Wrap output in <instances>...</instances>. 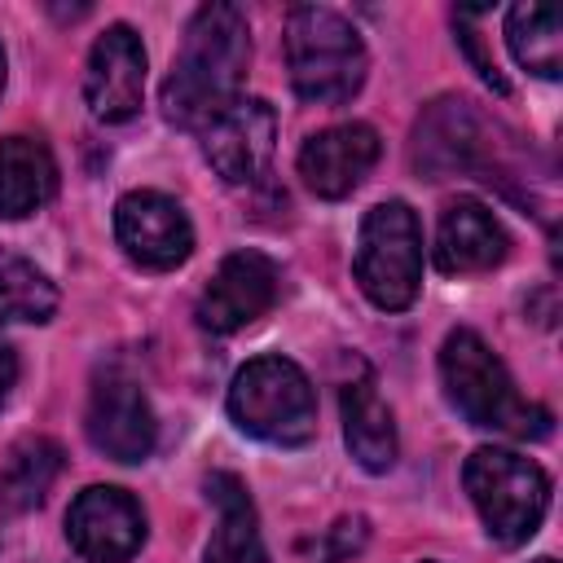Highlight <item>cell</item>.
<instances>
[{"instance_id":"obj_1","label":"cell","mask_w":563,"mask_h":563,"mask_svg":"<svg viewBox=\"0 0 563 563\" xmlns=\"http://www.w3.org/2000/svg\"><path fill=\"white\" fill-rule=\"evenodd\" d=\"M251 66V26L238 4H202L163 84V114L176 128H207L242 97Z\"/></svg>"},{"instance_id":"obj_2","label":"cell","mask_w":563,"mask_h":563,"mask_svg":"<svg viewBox=\"0 0 563 563\" xmlns=\"http://www.w3.org/2000/svg\"><path fill=\"white\" fill-rule=\"evenodd\" d=\"M440 383L449 405L479 431H497L510 440H545L554 413L528 396H519L501 356L466 325L449 330L440 343Z\"/></svg>"},{"instance_id":"obj_3","label":"cell","mask_w":563,"mask_h":563,"mask_svg":"<svg viewBox=\"0 0 563 563\" xmlns=\"http://www.w3.org/2000/svg\"><path fill=\"white\" fill-rule=\"evenodd\" d=\"M286 70L299 101L343 106L361 92L369 53L343 13L325 4H295L286 13Z\"/></svg>"},{"instance_id":"obj_4","label":"cell","mask_w":563,"mask_h":563,"mask_svg":"<svg viewBox=\"0 0 563 563\" xmlns=\"http://www.w3.org/2000/svg\"><path fill=\"white\" fill-rule=\"evenodd\" d=\"M229 418L264 444H308L317 435V391L290 356H255L233 374Z\"/></svg>"},{"instance_id":"obj_5","label":"cell","mask_w":563,"mask_h":563,"mask_svg":"<svg viewBox=\"0 0 563 563\" xmlns=\"http://www.w3.org/2000/svg\"><path fill=\"white\" fill-rule=\"evenodd\" d=\"M462 484L488 537L501 545L528 541L550 510V475L515 449H497V444L475 449L462 466Z\"/></svg>"},{"instance_id":"obj_6","label":"cell","mask_w":563,"mask_h":563,"mask_svg":"<svg viewBox=\"0 0 563 563\" xmlns=\"http://www.w3.org/2000/svg\"><path fill=\"white\" fill-rule=\"evenodd\" d=\"M356 286L383 312H400L422 290V224L409 202L391 198L365 211L356 255H352Z\"/></svg>"},{"instance_id":"obj_7","label":"cell","mask_w":563,"mask_h":563,"mask_svg":"<svg viewBox=\"0 0 563 563\" xmlns=\"http://www.w3.org/2000/svg\"><path fill=\"white\" fill-rule=\"evenodd\" d=\"M84 431H88L92 449L114 462H145L158 440L154 409H150L141 383L123 369H101L92 378Z\"/></svg>"},{"instance_id":"obj_8","label":"cell","mask_w":563,"mask_h":563,"mask_svg":"<svg viewBox=\"0 0 563 563\" xmlns=\"http://www.w3.org/2000/svg\"><path fill=\"white\" fill-rule=\"evenodd\" d=\"M114 238L123 255L150 273H167L194 255V224L185 207L158 189L123 194L114 207Z\"/></svg>"},{"instance_id":"obj_9","label":"cell","mask_w":563,"mask_h":563,"mask_svg":"<svg viewBox=\"0 0 563 563\" xmlns=\"http://www.w3.org/2000/svg\"><path fill=\"white\" fill-rule=\"evenodd\" d=\"M277 145V114L264 97H238L202 128V154L224 185H251L268 172Z\"/></svg>"},{"instance_id":"obj_10","label":"cell","mask_w":563,"mask_h":563,"mask_svg":"<svg viewBox=\"0 0 563 563\" xmlns=\"http://www.w3.org/2000/svg\"><path fill=\"white\" fill-rule=\"evenodd\" d=\"M66 541L88 563H128L145 541V515L132 493L92 484L66 510Z\"/></svg>"},{"instance_id":"obj_11","label":"cell","mask_w":563,"mask_h":563,"mask_svg":"<svg viewBox=\"0 0 563 563\" xmlns=\"http://www.w3.org/2000/svg\"><path fill=\"white\" fill-rule=\"evenodd\" d=\"M145 97V44L128 22L97 35L84 70V101L101 123H128Z\"/></svg>"},{"instance_id":"obj_12","label":"cell","mask_w":563,"mask_h":563,"mask_svg":"<svg viewBox=\"0 0 563 563\" xmlns=\"http://www.w3.org/2000/svg\"><path fill=\"white\" fill-rule=\"evenodd\" d=\"M277 264L260 251H233L211 273L202 299H198V325L211 334H233L251 321H260L277 303Z\"/></svg>"},{"instance_id":"obj_13","label":"cell","mask_w":563,"mask_h":563,"mask_svg":"<svg viewBox=\"0 0 563 563\" xmlns=\"http://www.w3.org/2000/svg\"><path fill=\"white\" fill-rule=\"evenodd\" d=\"M383 141L369 123H334L303 141L299 176L317 198H347L378 163Z\"/></svg>"},{"instance_id":"obj_14","label":"cell","mask_w":563,"mask_h":563,"mask_svg":"<svg viewBox=\"0 0 563 563\" xmlns=\"http://www.w3.org/2000/svg\"><path fill=\"white\" fill-rule=\"evenodd\" d=\"M479 150H484V123H479V114L466 97H440L413 123L409 158L427 180L475 167Z\"/></svg>"},{"instance_id":"obj_15","label":"cell","mask_w":563,"mask_h":563,"mask_svg":"<svg viewBox=\"0 0 563 563\" xmlns=\"http://www.w3.org/2000/svg\"><path fill=\"white\" fill-rule=\"evenodd\" d=\"M510 251V238L501 229V220L475 202V198H457L444 207L440 216V229H435V264L440 273H488L506 260Z\"/></svg>"},{"instance_id":"obj_16","label":"cell","mask_w":563,"mask_h":563,"mask_svg":"<svg viewBox=\"0 0 563 563\" xmlns=\"http://www.w3.org/2000/svg\"><path fill=\"white\" fill-rule=\"evenodd\" d=\"M207 497L216 506V532L207 541L202 563H268L260 519H255V501H251L246 484L229 471H216L207 479Z\"/></svg>"},{"instance_id":"obj_17","label":"cell","mask_w":563,"mask_h":563,"mask_svg":"<svg viewBox=\"0 0 563 563\" xmlns=\"http://www.w3.org/2000/svg\"><path fill=\"white\" fill-rule=\"evenodd\" d=\"M339 409H343V440L352 449V457L383 475L396 466V422H391V409L383 405L378 387L369 374L343 383V396H339Z\"/></svg>"},{"instance_id":"obj_18","label":"cell","mask_w":563,"mask_h":563,"mask_svg":"<svg viewBox=\"0 0 563 563\" xmlns=\"http://www.w3.org/2000/svg\"><path fill=\"white\" fill-rule=\"evenodd\" d=\"M57 189V163L35 136L0 141V220H22L40 211Z\"/></svg>"},{"instance_id":"obj_19","label":"cell","mask_w":563,"mask_h":563,"mask_svg":"<svg viewBox=\"0 0 563 563\" xmlns=\"http://www.w3.org/2000/svg\"><path fill=\"white\" fill-rule=\"evenodd\" d=\"M506 44L515 62L541 79L563 75V18L550 4H515L506 13Z\"/></svg>"},{"instance_id":"obj_20","label":"cell","mask_w":563,"mask_h":563,"mask_svg":"<svg viewBox=\"0 0 563 563\" xmlns=\"http://www.w3.org/2000/svg\"><path fill=\"white\" fill-rule=\"evenodd\" d=\"M57 475H62V444L48 435H22L0 466V497L13 510H31L48 497Z\"/></svg>"},{"instance_id":"obj_21","label":"cell","mask_w":563,"mask_h":563,"mask_svg":"<svg viewBox=\"0 0 563 563\" xmlns=\"http://www.w3.org/2000/svg\"><path fill=\"white\" fill-rule=\"evenodd\" d=\"M57 312V286L18 251L0 246V317L4 321H48Z\"/></svg>"},{"instance_id":"obj_22","label":"cell","mask_w":563,"mask_h":563,"mask_svg":"<svg viewBox=\"0 0 563 563\" xmlns=\"http://www.w3.org/2000/svg\"><path fill=\"white\" fill-rule=\"evenodd\" d=\"M475 13L479 9H457L453 13V22H457V40H462V48H466V57H471V66H475V75L493 88V92H506V75L497 70V62L484 53V44H479V31H475Z\"/></svg>"},{"instance_id":"obj_23","label":"cell","mask_w":563,"mask_h":563,"mask_svg":"<svg viewBox=\"0 0 563 563\" xmlns=\"http://www.w3.org/2000/svg\"><path fill=\"white\" fill-rule=\"evenodd\" d=\"M13 383H18V356H13V347L0 339V405L9 400Z\"/></svg>"},{"instance_id":"obj_24","label":"cell","mask_w":563,"mask_h":563,"mask_svg":"<svg viewBox=\"0 0 563 563\" xmlns=\"http://www.w3.org/2000/svg\"><path fill=\"white\" fill-rule=\"evenodd\" d=\"M0 88H4V48H0Z\"/></svg>"},{"instance_id":"obj_25","label":"cell","mask_w":563,"mask_h":563,"mask_svg":"<svg viewBox=\"0 0 563 563\" xmlns=\"http://www.w3.org/2000/svg\"><path fill=\"white\" fill-rule=\"evenodd\" d=\"M532 563H554V559H532Z\"/></svg>"},{"instance_id":"obj_26","label":"cell","mask_w":563,"mask_h":563,"mask_svg":"<svg viewBox=\"0 0 563 563\" xmlns=\"http://www.w3.org/2000/svg\"><path fill=\"white\" fill-rule=\"evenodd\" d=\"M422 563H440V559H422Z\"/></svg>"}]
</instances>
